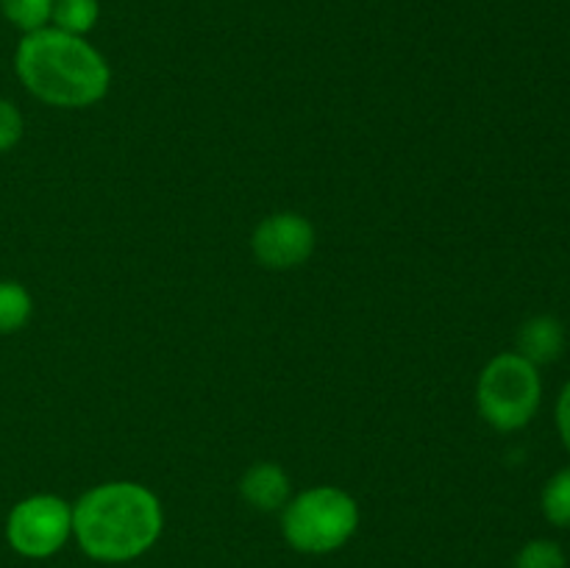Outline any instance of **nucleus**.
<instances>
[{
	"label": "nucleus",
	"mask_w": 570,
	"mask_h": 568,
	"mask_svg": "<svg viewBox=\"0 0 570 568\" xmlns=\"http://www.w3.org/2000/svg\"><path fill=\"white\" fill-rule=\"evenodd\" d=\"M165 532L161 499L142 482L109 479L72 501V540L104 566H122L148 555Z\"/></svg>",
	"instance_id": "obj_1"
},
{
	"label": "nucleus",
	"mask_w": 570,
	"mask_h": 568,
	"mask_svg": "<svg viewBox=\"0 0 570 568\" xmlns=\"http://www.w3.org/2000/svg\"><path fill=\"white\" fill-rule=\"evenodd\" d=\"M22 89L53 109H92L109 95L111 65L87 37L48 26L22 33L14 50Z\"/></svg>",
	"instance_id": "obj_2"
},
{
	"label": "nucleus",
	"mask_w": 570,
	"mask_h": 568,
	"mask_svg": "<svg viewBox=\"0 0 570 568\" xmlns=\"http://www.w3.org/2000/svg\"><path fill=\"white\" fill-rule=\"evenodd\" d=\"M282 538L301 555H334L354 540L360 529V501L340 484H312L289 496L278 512Z\"/></svg>",
	"instance_id": "obj_3"
},
{
	"label": "nucleus",
	"mask_w": 570,
	"mask_h": 568,
	"mask_svg": "<svg viewBox=\"0 0 570 568\" xmlns=\"http://www.w3.org/2000/svg\"><path fill=\"white\" fill-rule=\"evenodd\" d=\"M476 412L490 429L512 434L534 421L543 401V376L518 351H501L476 379Z\"/></svg>",
	"instance_id": "obj_4"
},
{
	"label": "nucleus",
	"mask_w": 570,
	"mask_h": 568,
	"mask_svg": "<svg viewBox=\"0 0 570 568\" xmlns=\"http://www.w3.org/2000/svg\"><path fill=\"white\" fill-rule=\"evenodd\" d=\"M6 543L26 560H50L72 540V501L59 493H31L6 516Z\"/></svg>",
	"instance_id": "obj_5"
},
{
	"label": "nucleus",
	"mask_w": 570,
	"mask_h": 568,
	"mask_svg": "<svg viewBox=\"0 0 570 568\" xmlns=\"http://www.w3.org/2000/svg\"><path fill=\"white\" fill-rule=\"evenodd\" d=\"M317 248V228L293 209L271 212L250 232V254L265 271L287 273L304 267Z\"/></svg>",
	"instance_id": "obj_6"
},
{
	"label": "nucleus",
	"mask_w": 570,
	"mask_h": 568,
	"mask_svg": "<svg viewBox=\"0 0 570 568\" xmlns=\"http://www.w3.org/2000/svg\"><path fill=\"white\" fill-rule=\"evenodd\" d=\"M239 496L245 505L259 512H282L293 496V479L284 466L273 460L250 462L239 477Z\"/></svg>",
	"instance_id": "obj_7"
},
{
	"label": "nucleus",
	"mask_w": 570,
	"mask_h": 568,
	"mask_svg": "<svg viewBox=\"0 0 570 568\" xmlns=\"http://www.w3.org/2000/svg\"><path fill=\"white\" fill-rule=\"evenodd\" d=\"M562 349H566V326L551 315H534L518 329L515 351L527 356L532 365H549V362L560 360Z\"/></svg>",
	"instance_id": "obj_8"
},
{
	"label": "nucleus",
	"mask_w": 570,
	"mask_h": 568,
	"mask_svg": "<svg viewBox=\"0 0 570 568\" xmlns=\"http://www.w3.org/2000/svg\"><path fill=\"white\" fill-rule=\"evenodd\" d=\"M33 317V295L17 278H0V337L22 332Z\"/></svg>",
	"instance_id": "obj_9"
},
{
	"label": "nucleus",
	"mask_w": 570,
	"mask_h": 568,
	"mask_svg": "<svg viewBox=\"0 0 570 568\" xmlns=\"http://www.w3.org/2000/svg\"><path fill=\"white\" fill-rule=\"evenodd\" d=\"M100 22V0H56L50 26L72 37H89Z\"/></svg>",
	"instance_id": "obj_10"
},
{
	"label": "nucleus",
	"mask_w": 570,
	"mask_h": 568,
	"mask_svg": "<svg viewBox=\"0 0 570 568\" xmlns=\"http://www.w3.org/2000/svg\"><path fill=\"white\" fill-rule=\"evenodd\" d=\"M540 510L551 527L570 529V466L546 479L540 490Z\"/></svg>",
	"instance_id": "obj_11"
},
{
	"label": "nucleus",
	"mask_w": 570,
	"mask_h": 568,
	"mask_svg": "<svg viewBox=\"0 0 570 568\" xmlns=\"http://www.w3.org/2000/svg\"><path fill=\"white\" fill-rule=\"evenodd\" d=\"M56 0H0V14L20 33H33L50 26Z\"/></svg>",
	"instance_id": "obj_12"
},
{
	"label": "nucleus",
	"mask_w": 570,
	"mask_h": 568,
	"mask_svg": "<svg viewBox=\"0 0 570 568\" xmlns=\"http://www.w3.org/2000/svg\"><path fill=\"white\" fill-rule=\"evenodd\" d=\"M512 568H568V557L557 540L534 538L518 549Z\"/></svg>",
	"instance_id": "obj_13"
},
{
	"label": "nucleus",
	"mask_w": 570,
	"mask_h": 568,
	"mask_svg": "<svg viewBox=\"0 0 570 568\" xmlns=\"http://www.w3.org/2000/svg\"><path fill=\"white\" fill-rule=\"evenodd\" d=\"M22 134H26V117H22L20 106L9 98H0V154L14 150Z\"/></svg>",
	"instance_id": "obj_14"
},
{
	"label": "nucleus",
	"mask_w": 570,
	"mask_h": 568,
	"mask_svg": "<svg viewBox=\"0 0 570 568\" xmlns=\"http://www.w3.org/2000/svg\"><path fill=\"white\" fill-rule=\"evenodd\" d=\"M554 421H557V432H560L562 445H566V451L570 454V382H566V388H562L560 395H557Z\"/></svg>",
	"instance_id": "obj_15"
}]
</instances>
